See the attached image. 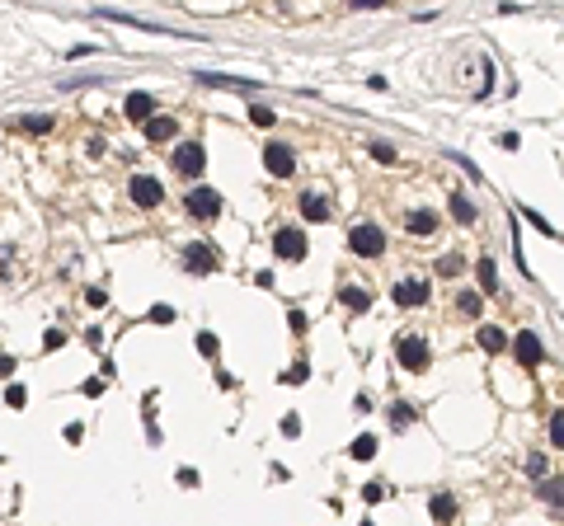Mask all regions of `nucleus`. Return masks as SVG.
<instances>
[{
    "label": "nucleus",
    "mask_w": 564,
    "mask_h": 526,
    "mask_svg": "<svg viewBox=\"0 0 564 526\" xmlns=\"http://www.w3.org/2000/svg\"><path fill=\"white\" fill-rule=\"evenodd\" d=\"M527 475H531V480H541V475H545V456H527Z\"/></svg>",
    "instance_id": "nucleus-34"
},
{
    "label": "nucleus",
    "mask_w": 564,
    "mask_h": 526,
    "mask_svg": "<svg viewBox=\"0 0 564 526\" xmlns=\"http://www.w3.org/2000/svg\"><path fill=\"white\" fill-rule=\"evenodd\" d=\"M263 169H268L273 179H287V174L296 169L292 146H287V141H268V146H263Z\"/></svg>",
    "instance_id": "nucleus-6"
},
{
    "label": "nucleus",
    "mask_w": 564,
    "mask_h": 526,
    "mask_svg": "<svg viewBox=\"0 0 564 526\" xmlns=\"http://www.w3.org/2000/svg\"><path fill=\"white\" fill-rule=\"evenodd\" d=\"M183 258H188L193 273H216V249H207L203 240H193V245L183 249Z\"/></svg>",
    "instance_id": "nucleus-10"
},
{
    "label": "nucleus",
    "mask_w": 564,
    "mask_h": 526,
    "mask_svg": "<svg viewBox=\"0 0 564 526\" xmlns=\"http://www.w3.org/2000/svg\"><path fill=\"white\" fill-rule=\"evenodd\" d=\"M451 216H456L461 226H475V221H480V212H475V202L465 198V193H456V198H451Z\"/></svg>",
    "instance_id": "nucleus-17"
},
{
    "label": "nucleus",
    "mask_w": 564,
    "mask_h": 526,
    "mask_svg": "<svg viewBox=\"0 0 564 526\" xmlns=\"http://www.w3.org/2000/svg\"><path fill=\"white\" fill-rule=\"evenodd\" d=\"M362 498H367V503H381V498H386V484H367V489H362Z\"/></svg>",
    "instance_id": "nucleus-36"
},
{
    "label": "nucleus",
    "mask_w": 564,
    "mask_h": 526,
    "mask_svg": "<svg viewBox=\"0 0 564 526\" xmlns=\"http://www.w3.org/2000/svg\"><path fill=\"white\" fill-rule=\"evenodd\" d=\"M183 207H188V216H198V221H212V216H221V193L216 188H193Z\"/></svg>",
    "instance_id": "nucleus-7"
},
{
    "label": "nucleus",
    "mask_w": 564,
    "mask_h": 526,
    "mask_svg": "<svg viewBox=\"0 0 564 526\" xmlns=\"http://www.w3.org/2000/svg\"><path fill=\"white\" fill-rule=\"evenodd\" d=\"M395 358H400V367H409V371H423L428 367V338L423 334H405V338H395Z\"/></svg>",
    "instance_id": "nucleus-3"
},
{
    "label": "nucleus",
    "mask_w": 564,
    "mask_h": 526,
    "mask_svg": "<svg viewBox=\"0 0 564 526\" xmlns=\"http://www.w3.org/2000/svg\"><path fill=\"white\" fill-rule=\"evenodd\" d=\"M409 236H433V231H438V212H428V207H414V212H409Z\"/></svg>",
    "instance_id": "nucleus-12"
},
{
    "label": "nucleus",
    "mask_w": 564,
    "mask_h": 526,
    "mask_svg": "<svg viewBox=\"0 0 564 526\" xmlns=\"http://www.w3.org/2000/svg\"><path fill=\"white\" fill-rule=\"evenodd\" d=\"M353 5H358V10H381L386 0H353Z\"/></svg>",
    "instance_id": "nucleus-39"
},
{
    "label": "nucleus",
    "mask_w": 564,
    "mask_h": 526,
    "mask_svg": "<svg viewBox=\"0 0 564 526\" xmlns=\"http://www.w3.org/2000/svg\"><path fill=\"white\" fill-rule=\"evenodd\" d=\"M61 343H66V334H61V329H47V334H43V348H47V353H52V348H61Z\"/></svg>",
    "instance_id": "nucleus-33"
},
{
    "label": "nucleus",
    "mask_w": 564,
    "mask_h": 526,
    "mask_svg": "<svg viewBox=\"0 0 564 526\" xmlns=\"http://www.w3.org/2000/svg\"><path fill=\"white\" fill-rule=\"evenodd\" d=\"M127 198L151 212V207L165 202V188H160V179H151V174H132V179H127Z\"/></svg>",
    "instance_id": "nucleus-4"
},
{
    "label": "nucleus",
    "mask_w": 564,
    "mask_h": 526,
    "mask_svg": "<svg viewBox=\"0 0 564 526\" xmlns=\"http://www.w3.org/2000/svg\"><path fill=\"white\" fill-rule=\"evenodd\" d=\"M428 512L438 517V522H451V517H456V498H451V493H433V498H428Z\"/></svg>",
    "instance_id": "nucleus-18"
},
{
    "label": "nucleus",
    "mask_w": 564,
    "mask_h": 526,
    "mask_svg": "<svg viewBox=\"0 0 564 526\" xmlns=\"http://www.w3.org/2000/svg\"><path fill=\"white\" fill-rule=\"evenodd\" d=\"M348 456H353V460H372V456H376V437H372V433H362L358 442L348 447Z\"/></svg>",
    "instance_id": "nucleus-21"
},
{
    "label": "nucleus",
    "mask_w": 564,
    "mask_h": 526,
    "mask_svg": "<svg viewBox=\"0 0 564 526\" xmlns=\"http://www.w3.org/2000/svg\"><path fill=\"white\" fill-rule=\"evenodd\" d=\"M174 169H179L183 179H198L207 169V151L198 141H183V146H174Z\"/></svg>",
    "instance_id": "nucleus-5"
},
{
    "label": "nucleus",
    "mask_w": 564,
    "mask_h": 526,
    "mask_svg": "<svg viewBox=\"0 0 564 526\" xmlns=\"http://www.w3.org/2000/svg\"><path fill=\"white\" fill-rule=\"evenodd\" d=\"M5 404H10V409H24V404H29V390H24V385H5Z\"/></svg>",
    "instance_id": "nucleus-28"
},
{
    "label": "nucleus",
    "mask_w": 564,
    "mask_h": 526,
    "mask_svg": "<svg viewBox=\"0 0 564 526\" xmlns=\"http://www.w3.org/2000/svg\"><path fill=\"white\" fill-rule=\"evenodd\" d=\"M480 348H485V353H503L508 334H503V329H494V325H485V329H480Z\"/></svg>",
    "instance_id": "nucleus-20"
},
{
    "label": "nucleus",
    "mask_w": 564,
    "mask_h": 526,
    "mask_svg": "<svg viewBox=\"0 0 564 526\" xmlns=\"http://www.w3.org/2000/svg\"><path fill=\"white\" fill-rule=\"evenodd\" d=\"M513 358H518L522 367H541V362H545V343L536 334H518V338H513Z\"/></svg>",
    "instance_id": "nucleus-9"
},
{
    "label": "nucleus",
    "mask_w": 564,
    "mask_h": 526,
    "mask_svg": "<svg viewBox=\"0 0 564 526\" xmlns=\"http://www.w3.org/2000/svg\"><path fill=\"white\" fill-rule=\"evenodd\" d=\"M409 423H414V409H409V404H391V428H395V433L409 428Z\"/></svg>",
    "instance_id": "nucleus-24"
},
{
    "label": "nucleus",
    "mask_w": 564,
    "mask_h": 526,
    "mask_svg": "<svg viewBox=\"0 0 564 526\" xmlns=\"http://www.w3.org/2000/svg\"><path fill=\"white\" fill-rule=\"evenodd\" d=\"M203 85H216V90H236V94H254L259 90V85H254V80H231V76H212V71H203Z\"/></svg>",
    "instance_id": "nucleus-15"
},
{
    "label": "nucleus",
    "mask_w": 564,
    "mask_h": 526,
    "mask_svg": "<svg viewBox=\"0 0 564 526\" xmlns=\"http://www.w3.org/2000/svg\"><path fill=\"white\" fill-rule=\"evenodd\" d=\"M395 305H405V310H414V305H423L428 301V282L423 278H405V282H395Z\"/></svg>",
    "instance_id": "nucleus-8"
},
{
    "label": "nucleus",
    "mask_w": 564,
    "mask_h": 526,
    "mask_svg": "<svg viewBox=\"0 0 564 526\" xmlns=\"http://www.w3.org/2000/svg\"><path fill=\"white\" fill-rule=\"evenodd\" d=\"M151 325H174V310H169V305H156V310H151Z\"/></svg>",
    "instance_id": "nucleus-31"
},
{
    "label": "nucleus",
    "mask_w": 564,
    "mask_h": 526,
    "mask_svg": "<svg viewBox=\"0 0 564 526\" xmlns=\"http://www.w3.org/2000/svg\"><path fill=\"white\" fill-rule=\"evenodd\" d=\"M306 249H311V245H306V231H301V226H282L278 236H273V254H278L282 263H301Z\"/></svg>",
    "instance_id": "nucleus-1"
},
{
    "label": "nucleus",
    "mask_w": 564,
    "mask_h": 526,
    "mask_svg": "<svg viewBox=\"0 0 564 526\" xmlns=\"http://www.w3.org/2000/svg\"><path fill=\"white\" fill-rule=\"evenodd\" d=\"M372 156L381 160V165H395V156H400V151H395L391 141H376V146H372Z\"/></svg>",
    "instance_id": "nucleus-30"
},
{
    "label": "nucleus",
    "mask_w": 564,
    "mask_h": 526,
    "mask_svg": "<svg viewBox=\"0 0 564 526\" xmlns=\"http://www.w3.org/2000/svg\"><path fill=\"white\" fill-rule=\"evenodd\" d=\"M438 273H442V278H461V273H465V258H461V254L438 258Z\"/></svg>",
    "instance_id": "nucleus-23"
},
{
    "label": "nucleus",
    "mask_w": 564,
    "mask_h": 526,
    "mask_svg": "<svg viewBox=\"0 0 564 526\" xmlns=\"http://www.w3.org/2000/svg\"><path fill=\"white\" fill-rule=\"evenodd\" d=\"M475 273H480V287H485V291H498V268H494V258H480V263H475Z\"/></svg>",
    "instance_id": "nucleus-22"
},
{
    "label": "nucleus",
    "mask_w": 564,
    "mask_h": 526,
    "mask_svg": "<svg viewBox=\"0 0 564 526\" xmlns=\"http://www.w3.org/2000/svg\"><path fill=\"white\" fill-rule=\"evenodd\" d=\"M338 301H343V305H348V310H372V291H367V287H343V296H338Z\"/></svg>",
    "instance_id": "nucleus-16"
},
{
    "label": "nucleus",
    "mask_w": 564,
    "mask_h": 526,
    "mask_svg": "<svg viewBox=\"0 0 564 526\" xmlns=\"http://www.w3.org/2000/svg\"><path fill=\"white\" fill-rule=\"evenodd\" d=\"M541 498H550V507H560V480L541 484Z\"/></svg>",
    "instance_id": "nucleus-35"
},
{
    "label": "nucleus",
    "mask_w": 564,
    "mask_h": 526,
    "mask_svg": "<svg viewBox=\"0 0 564 526\" xmlns=\"http://www.w3.org/2000/svg\"><path fill=\"white\" fill-rule=\"evenodd\" d=\"M306 376H311V367H306V362H292V367L282 371V381H287V385H301Z\"/></svg>",
    "instance_id": "nucleus-27"
},
{
    "label": "nucleus",
    "mask_w": 564,
    "mask_h": 526,
    "mask_svg": "<svg viewBox=\"0 0 564 526\" xmlns=\"http://www.w3.org/2000/svg\"><path fill=\"white\" fill-rule=\"evenodd\" d=\"M249 118H254V127H273V123H278V113L263 108V103H259V108H249Z\"/></svg>",
    "instance_id": "nucleus-29"
},
{
    "label": "nucleus",
    "mask_w": 564,
    "mask_h": 526,
    "mask_svg": "<svg viewBox=\"0 0 564 526\" xmlns=\"http://www.w3.org/2000/svg\"><path fill=\"white\" fill-rule=\"evenodd\" d=\"M85 151H90V156H104L109 146H104V136H90V141H85Z\"/></svg>",
    "instance_id": "nucleus-38"
},
{
    "label": "nucleus",
    "mask_w": 564,
    "mask_h": 526,
    "mask_svg": "<svg viewBox=\"0 0 564 526\" xmlns=\"http://www.w3.org/2000/svg\"><path fill=\"white\" fill-rule=\"evenodd\" d=\"M456 310H461L465 320H480V310H485V296H480V291H461V296H456Z\"/></svg>",
    "instance_id": "nucleus-19"
},
{
    "label": "nucleus",
    "mask_w": 564,
    "mask_h": 526,
    "mask_svg": "<svg viewBox=\"0 0 564 526\" xmlns=\"http://www.w3.org/2000/svg\"><path fill=\"white\" fill-rule=\"evenodd\" d=\"M560 437H564V418L550 414V442H555V447H560Z\"/></svg>",
    "instance_id": "nucleus-37"
},
{
    "label": "nucleus",
    "mask_w": 564,
    "mask_h": 526,
    "mask_svg": "<svg viewBox=\"0 0 564 526\" xmlns=\"http://www.w3.org/2000/svg\"><path fill=\"white\" fill-rule=\"evenodd\" d=\"M174 136H179V123H174V118H156V113L146 118V141H174Z\"/></svg>",
    "instance_id": "nucleus-13"
},
{
    "label": "nucleus",
    "mask_w": 564,
    "mask_h": 526,
    "mask_svg": "<svg viewBox=\"0 0 564 526\" xmlns=\"http://www.w3.org/2000/svg\"><path fill=\"white\" fill-rule=\"evenodd\" d=\"M24 132H34V136L52 132V118H43V113H34V118H24Z\"/></svg>",
    "instance_id": "nucleus-26"
},
{
    "label": "nucleus",
    "mask_w": 564,
    "mask_h": 526,
    "mask_svg": "<svg viewBox=\"0 0 564 526\" xmlns=\"http://www.w3.org/2000/svg\"><path fill=\"white\" fill-rule=\"evenodd\" d=\"M198 353H203V358H216V353H221V343H216L212 329H203V334H198Z\"/></svg>",
    "instance_id": "nucleus-25"
},
{
    "label": "nucleus",
    "mask_w": 564,
    "mask_h": 526,
    "mask_svg": "<svg viewBox=\"0 0 564 526\" xmlns=\"http://www.w3.org/2000/svg\"><path fill=\"white\" fill-rule=\"evenodd\" d=\"M348 245H353V254H362V258H381L386 254V231L372 226V221H362V226H353Z\"/></svg>",
    "instance_id": "nucleus-2"
},
{
    "label": "nucleus",
    "mask_w": 564,
    "mask_h": 526,
    "mask_svg": "<svg viewBox=\"0 0 564 526\" xmlns=\"http://www.w3.org/2000/svg\"><path fill=\"white\" fill-rule=\"evenodd\" d=\"M85 301L99 310V305H109V291H104V287H90V291H85Z\"/></svg>",
    "instance_id": "nucleus-32"
},
{
    "label": "nucleus",
    "mask_w": 564,
    "mask_h": 526,
    "mask_svg": "<svg viewBox=\"0 0 564 526\" xmlns=\"http://www.w3.org/2000/svg\"><path fill=\"white\" fill-rule=\"evenodd\" d=\"M301 216L311 226H320V221H329V202L320 198V193H301Z\"/></svg>",
    "instance_id": "nucleus-14"
},
{
    "label": "nucleus",
    "mask_w": 564,
    "mask_h": 526,
    "mask_svg": "<svg viewBox=\"0 0 564 526\" xmlns=\"http://www.w3.org/2000/svg\"><path fill=\"white\" fill-rule=\"evenodd\" d=\"M123 113L132 118V123H146L151 113H156V99H151L146 90H136V94H127V103H123Z\"/></svg>",
    "instance_id": "nucleus-11"
}]
</instances>
